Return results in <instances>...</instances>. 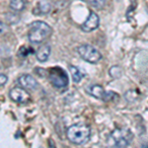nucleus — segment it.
<instances>
[{
	"instance_id": "nucleus-16",
	"label": "nucleus",
	"mask_w": 148,
	"mask_h": 148,
	"mask_svg": "<svg viewBox=\"0 0 148 148\" xmlns=\"http://www.w3.org/2000/svg\"><path fill=\"white\" fill-rule=\"evenodd\" d=\"M6 82H7V76L5 74L1 73V75H0V84H1V87H3L6 84Z\"/></svg>"
},
{
	"instance_id": "nucleus-5",
	"label": "nucleus",
	"mask_w": 148,
	"mask_h": 148,
	"mask_svg": "<svg viewBox=\"0 0 148 148\" xmlns=\"http://www.w3.org/2000/svg\"><path fill=\"white\" fill-rule=\"evenodd\" d=\"M112 138L114 139L116 146L126 147L130 144L133 138V134L127 128H116L112 132Z\"/></svg>"
},
{
	"instance_id": "nucleus-14",
	"label": "nucleus",
	"mask_w": 148,
	"mask_h": 148,
	"mask_svg": "<svg viewBox=\"0 0 148 148\" xmlns=\"http://www.w3.org/2000/svg\"><path fill=\"white\" fill-rule=\"evenodd\" d=\"M90 4L97 9H103L106 5V0H89Z\"/></svg>"
},
{
	"instance_id": "nucleus-2",
	"label": "nucleus",
	"mask_w": 148,
	"mask_h": 148,
	"mask_svg": "<svg viewBox=\"0 0 148 148\" xmlns=\"http://www.w3.org/2000/svg\"><path fill=\"white\" fill-rule=\"evenodd\" d=\"M90 134H91L90 127L83 123H78L76 125L69 126L66 131V135H67L69 141L77 145L84 144L87 142Z\"/></svg>"
},
{
	"instance_id": "nucleus-15",
	"label": "nucleus",
	"mask_w": 148,
	"mask_h": 148,
	"mask_svg": "<svg viewBox=\"0 0 148 148\" xmlns=\"http://www.w3.org/2000/svg\"><path fill=\"white\" fill-rule=\"evenodd\" d=\"M111 69L114 71V73L111 74L112 77H120V75L121 74V68L119 67V66H113Z\"/></svg>"
},
{
	"instance_id": "nucleus-11",
	"label": "nucleus",
	"mask_w": 148,
	"mask_h": 148,
	"mask_svg": "<svg viewBox=\"0 0 148 148\" xmlns=\"http://www.w3.org/2000/svg\"><path fill=\"white\" fill-rule=\"evenodd\" d=\"M51 11V3L47 0H40L37 6V14H47Z\"/></svg>"
},
{
	"instance_id": "nucleus-10",
	"label": "nucleus",
	"mask_w": 148,
	"mask_h": 148,
	"mask_svg": "<svg viewBox=\"0 0 148 148\" xmlns=\"http://www.w3.org/2000/svg\"><path fill=\"white\" fill-rule=\"evenodd\" d=\"M88 93H89L91 96H93L96 99H104L106 91L104 90V88L101 85H92L88 89Z\"/></svg>"
},
{
	"instance_id": "nucleus-6",
	"label": "nucleus",
	"mask_w": 148,
	"mask_h": 148,
	"mask_svg": "<svg viewBox=\"0 0 148 148\" xmlns=\"http://www.w3.org/2000/svg\"><path fill=\"white\" fill-rule=\"evenodd\" d=\"M9 97L12 101L18 104H25L30 100V94L27 92V89L23 87H14L9 92Z\"/></svg>"
},
{
	"instance_id": "nucleus-13",
	"label": "nucleus",
	"mask_w": 148,
	"mask_h": 148,
	"mask_svg": "<svg viewBox=\"0 0 148 148\" xmlns=\"http://www.w3.org/2000/svg\"><path fill=\"white\" fill-rule=\"evenodd\" d=\"M26 5L25 0H10V7L12 10L20 12L24 10Z\"/></svg>"
},
{
	"instance_id": "nucleus-7",
	"label": "nucleus",
	"mask_w": 148,
	"mask_h": 148,
	"mask_svg": "<svg viewBox=\"0 0 148 148\" xmlns=\"http://www.w3.org/2000/svg\"><path fill=\"white\" fill-rule=\"evenodd\" d=\"M100 25V18L95 12H90L89 16L85 20V22L82 24L81 28L86 33L92 32V31L96 30Z\"/></svg>"
},
{
	"instance_id": "nucleus-1",
	"label": "nucleus",
	"mask_w": 148,
	"mask_h": 148,
	"mask_svg": "<svg viewBox=\"0 0 148 148\" xmlns=\"http://www.w3.org/2000/svg\"><path fill=\"white\" fill-rule=\"evenodd\" d=\"M52 34V29L42 21H35L29 26L28 39L32 44H42Z\"/></svg>"
},
{
	"instance_id": "nucleus-8",
	"label": "nucleus",
	"mask_w": 148,
	"mask_h": 148,
	"mask_svg": "<svg viewBox=\"0 0 148 148\" xmlns=\"http://www.w3.org/2000/svg\"><path fill=\"white\" fill-rule=\"evenodd\" d=\"M18 83L21 87L25 88L27 90H35L39 86L37 80L32 75H29V74H23V75H21L18 78Z\"/></svg>"
},
{
	"instance_id": "nucleus-12",
	"label": "nucleus",
	"mask_w": 148,
	"mask_h": 148,
	"mask_svg": "<svg viewBox=\"0 0 148 148\" xmlns=\"http://www.w3.org/2000/svg\"><path fill=\"white\" fill-rule=\"evenodd\" d=\"M69 71H70V74L72 76V79L75 83H79L81 79L83 78V74L82 72L79 70V68L76 67V66L70 65L69 66Z\"/></svg>"
},
{
	"instance_id": "nucleus-4",
	"label": "nucleus",
	"mask_w": 148,
	"mask_h": 148,
	"mask_svg": "<svg viewBox=\"0 0 148 148\" xmlns=\"http://www.w3.org/2000/svg\"><path fill=\"white\" fill-rule=\"evenodd\" d=\"M77 52L83 60L89 63H98L102 58L101 52L91 45H82L77 49Z\"/></svg>"
},
{
	"instance_id": "nucleus-9",
	"label": "nucleus",
	"mask_w": 148,
	"mask_h": 148,
	"mask_svg": "<svg viewBox=\"0 0 148 148\" xmlns=\"http://www.w3.org/2000/svg\"><path fill=\"white\" fill-rule=\"evenodd\" d=\"M51 49L49 45H42V46H40L39 49H38L37 52H36L37 59L40 62H45V61H47L49 54H51Z\"/></svg>"
},
{
	"instance_id": "nucleus-3",
	"label": "nucleus",
	"mask_w": 148,
	"mask_h": 148,
	"mask_svg": "<svg viewBox=\"0 0 148 148\" xmlns=\"http://www.w3.org/2000/svg\"><path fill=\"white\" fill-rule=\"evenodd\" d=\"M49 81L57 89H62L68 85V77L61 67H52L47 71Z\"/></svg>"
}]
</instances>
